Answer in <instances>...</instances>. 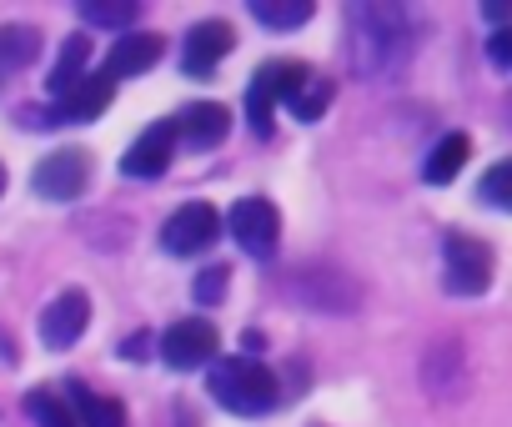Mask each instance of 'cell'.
Wrapping results in <instances>:
<instances>
[{
	"label": "cell",
	"mask_w": 512,
	"mask_h": 427,
	"mask_svg": "<svg viewBox=\"0 0 512 427\" xmlns=\"http://www.w3.org/2000/svg\"><path fill=\"white\" fill-rule=\"evenodd\" d=\"M226 277H231V272H226L221 262H216V267H206V272H196V287H191V292H196V302L216 307V302L226 297Z\"/></svg>",
	"instance_id": "d4e9b609"
},
{
	"label": "cell",
	"mask_w": 512,
	"mask_h": 427,
	"mask_svg": "<svg viewBox=\"0 0 512 427\" xmlns=\"http://www.w3.org/2000/svg\"><path fill=\"white\" fill-rule=\"evenodd\" d=\"M36 56H41V31L36 26H0V91H6Z\"/></svg>",
	"instance_id": "2e32d148"
},
{
	"label": "cell",
	"mask_w": 512,
	"mask_h": 427,
	"mask_svg": "<svg viewBox=\"0 0 512 427\" xmlns=\"http://www.w3.org/2000/svg\"><path fill=\"white\" fill-rule=\"evenodd\" d=\"M487 61H492L497 71H512V26H502V31L487 36Z\"/></svg>",
	"instance_id": "484cf974"
},
{
	"label": "cell",
	"mask_w": 512,
	"mask_h": 427,
	"mask_svg": "<svg viewBox=\"0 0 512 427\" xmlns=\"http://www.w3.org/2000/svg\"><path fill=\"white\" fill-rule=\"evenodd\" d=\"M477 196L487 206H497V211H512V156H502V161L487 166V176L477 181Z\"/></svg>",
	"instance_id": "cb8c5ba5"
},
{
	"label": "cell",
	"mask_w": 512,
	"mask_h": 427,
	"mask_svg": "<svg viewBox=\"0 0 512 427\" xmlns=\"http://www.w3.org/2000/svg\"><path fill=\"white\" fill-rule=\"evenodd\" d=\"M71 407H76L81 427H121L126 422V407L116 397H101V392H91L81 382H71Z\"/></svg>",
	"instance_id": "ffe728a7"
},
{
	"label": "cell",
	"mask_w": 512,
	"mask_h": 427,
	"mask_svg": "<svg viewBox=\"0 0 512 427\" xmlns=\"http://www.w3.org/2000/svg\"><path fill=\"white\" fill-rule=\"evenodd\" d=\"M206 392H211L226 412L262 417V412H272V407H277L282 382H277V372H272V367H262L256 357H221V362H211Z\"/></svg>",
	"instance_id": "7a4b0ae2"
},
{
	"label": "cell",
	"mask_w": 512,
	"mask_h": 427,
	"mask_svg": "<svg viewBox=\"0 0 512 427\" xmlns=\"http://www.w3.org/2000/svg\"><path fill=\"white\" fill-rule=\"evenodd\" d=\"M327 106H332V81L312 71V76H307V86L292 96V106H287V111H292L302 126H312V121H322V116H327Z\"/></svg>",
	"instance_id": "7402d4cb"
},
{
	"label": "cell",
	"mask_w": 512,
	"mask_h": 427,
	"mask_svg": "<svg viewBox=\"0 0 512 427\" xmlns=\"http://www.w3.org/2000/svg\"><path fill=\"white\" fill-rule=\"evenodd\" d=\"M482 16H487V21H497V26H502V21H512V6H482Z\"/></svg>",
	"instance_id": "83f0119b"
},
{
	"label": "cell",
	"mask_w": 512,
	"mask_h": 427,
	"mask_svg": "<svg viewBox=\"0 0 512 427\" xmlns=\"http://www.w3.org/2000/svg\"><path fill=\"white\" fill-rule=\"evenodd\" d=\"M0 191H6V166H0Z\"/></svg>",
	"instance_id": "f1b7e54d"
},
{
	"label": "cell",
	"mask_w": 512,
	"mask_h": 427,
	"mask_svg": "<svg viewBox=\"0 0 512 427\" xmlns=\"http://www.w3.org/2000/svg\"><path fill=\"white\" fill-rule=\"evenodd\" d=\"M307 66H297V61H267L262 71L251 76V86H246V121H251V131L256 136H272V116H277V106H292V96L307 86Z\"/></svg>",
	"instance_id": "3957f363"
},
{
	"label": "cell",
	"mask_w": 512,
	"mask_h": 427,
	"mask_svg": "<svg viewBox=\"0 0 512 427\" xmlns=\"http://www.w3.org/2000/svg\"><path fill=\"white\" fill-rule=\"evenodd\" d=\"M231 46H236L231 21H201V26H191V31H186V46H181L186 76H201V81H206V76L221 66V56H231Z\"/></svg>",
	"instance_id": "8fae6325"
},
{
	"label": "cell",
	"mask_w": 512,
	"mask_h": 427,
	"mask_svg": "<svg viewBox=\"0 0 512 427\" xmlns=\"http://www.w3.org/2000/svg\"><path fill=\"white\" fill-rule=\"evenodd\" d=\"M86 322H91V297L71 287V292H61V297L41 312V342H46L51 352H66V347L81 342Z\"/></svg>",
	"instance_id": "30bf717a"
},
{
	"label": "cell",
	"mask_w": 512,
	"mask_h": 427,
	"mask_svg": "<svg viewBox=\"0 0 512 427\" xmlns=\"http://www.w3.org/2000/svg\"><path fill=\"white\" fill-rule=\"evenodd\" d=\"M146 337H151V332H136V337L121 347V357H146Z\"/></svg>",
	"instance_id": "4316f807"
},
{
	"label": "cell",
	"mask_w": 512,
	"mask_h": 427,
	"mask_svg": "<svg viewBox=\"0 0 512 427\" xmlns=\"http://www.w3.org/2000/svg\"><path fill=\"white\" fill-rule=\"evenodd\" d=\"M226 227H231V242H236L246 257H256V262H272V252H277V242H282V217H277V206H272L267 196H241V201L231 206Z\"/></svg>",
	"instance_id": "5b68a950"
},
{
	"label": "cell",
	"mask_w": 512,
	"mask_h": 427,
	"mask_svg": "<svg viewBox=\"0 0 512 427\" xmlns=\"http://www.w3.org/2000/svg\"><path fill=\"white\" fill-rule=\"evenodd\" d=\"M492 282V247L467 232L442 237V287L452 297H482Z\"/></svg>",
	"instance_id": "277c9868"
},
{
	"label": "cell",
	"mask_w": 512,
	"mask_h": 427,
	"mask_svg": "<svg viewBox=\"0 0 512 427\" xmlns=\"http://www.w3.org/2000/svg\"><path fill=\"white\" fill-rule=\"evenodd\" d=\"M216 237H221V217H216V206H206V201L176 206L171 217H166V227H161V247H166L171 257H196V252H206Z\"/></svg>",
	"instance_id": "52a82bcc"
},
{
	"label": "cell",
	"mask_w": 512,
	"mask_h": 427,
	"mask_svg": "<svg viewBox=\"0 0 512 427\" xmlns=\"http://www.w3.org/2000/svg\"><path fill=\"white\" fill-rule=\"evenodd\" d=\"M176 136L191 146V151H216L226 136H231V111L221 101H191L176 121Z\"/></svg>",
	"instance_id": "4fadbf2b"
},
{
	"label": "cell",
	"mask_w": 512,
	"mask_h": 427,
	"mask_svg": "<svg viewBox=\"0 0 512 427\" xmlns=\"http://www.w3.org/2000/svg\"><path fill=\"white\" fill-rule=\"evenodd\" d=\"M31 186H36V196H46V201H76V196L91 186V156H86L81 146H61V151H51V156L36 161Z\"/></svg>",
	"instance_id": "8992f818"
},
{
	"label": "cell",
	"mask_w": 512,
	"mask_h": 427,
	"mask_svg": "<svg viewBox=\"0 0 512 427\" xmlns=\"http://www.w3.org/2000/svg\"><path fill=\"white\" fill-rule=\"evenodd\" d=\"M171 156H176V126H171V121H156V126H146V131L131 141V151L121 156V176H131V181H156V176H166Z\"/></svg>",
	"instance_id": "9c48e42d"
},
{
	"label": "cell",
	"mask_w": 512,
	"mask_h": 427,
	"mask_svg": "<svg viewBox=\"0 0 512 427\" xmlns=\"http://www.w3.org/2000/svg\"><path fill=\"white\" fill-rule=\"evenodd\" d=\"M216 347H221V337L206 317H181L161 337V362L176 367V372H196V367L216 362Z\"/></svg>",
	"instance_id": "ba28073f"
},
{
	"label": "cell",
	"mask_w": 512,
	"mask_h": 427,
	"mask_svg": "<svg viewBox=\"0 0 512 427\" xmlns=\"http://www.w3.org/2000/svg\"><path fill=\"white\" fill-rule=\"evenodd\" d=\"M26 412H31V422H36V427H81L76 407H71L66 397H56L51 387L26 392Z\"/></svg>",
	"instance_id": "44dd1931"
},
{
	"label": "cell",
	"mask_w": 512,
	"mask_h": 427,
	"mask_svg": "<svg viewBox=\"0 0 512 427\" xmlns=\"http://www.w3.org/2000/svg\"><path fill=\"white\" fill-rule=\"evenodd\" d=\"M251 16L267 31H302L317 16V6L312 0H251Z\"/></svg>",
	"instance_id": "d6986e66"
},
{
	"label": "cell",
	"mask_w": 512,
	"mask_h": 427,
	"mask_svg": "<svg viewBox=\"0 0 512 427\" xmlns=\"http://www.w3.org/2000/svg\"><path fill=\"white\" fill-rule=\"evenodd\" d=\"M86 61H91V41H86V36H71V41L61 46L51 76H46V91H51L56 101H61L66 91H76V86L86 81Z\"/></svg>",
	"instance_id": "e0dca14e"
},
{
	"label": "cell",
	"mask_w": 512,
	"mask_h": 427,
	"mask_svg": "<svg viewBox=\"0 0 512 427\" xmlns=\"http://www.w3.org/2000/svg\"><path fill=\"white\" fill-rule=\"evenodd\" d=\"M347 41H352V66L362 76H397L412 61L417 31L402 6H352Z\"/></svg>",
	"instance_id": "6da1fadb"
},
{
	"label": "cell",
	"mask_w": 512,
	"mask_h": 427,
	"mask_svg": "<svg viewBox=\"0 0 512 427\" xmlns=\"http://www.w3.org/2000/svg\"><path fill=\"white\" fill-rule=\"evenodd\" d=\"M76 16H86L91 26H111V31H121V26H136L141 6H136V0H81Z\"/></svg>",
	"instance_id": "603a6c76"
},
{
	"label": "cell",
	"mask_w": 512,
	"mask_h": 427,
	"mask_svg": "<svg viewBox=\"0 0 512 427\" xmlns=\"http://www.w3.org/2000/svg\"><path fill=\"white\" fill-rule=\"evenodd\" d=\"M287 287H292L297 302L322 307V312H352V307H357V287H352L342 272H332V267H307V272H297Z\"/></svg>",
	"instance_id": "7c38bea8"
},
{
	"label": "cell",
	"mask_w": 512,
	"mask_h": 427,
	"mask_svg": "<svg viewBox=\"0 0 512 427\" xmlns=\"http://www.w3.org/2000/svg\"><path fill=\"white\" fill-rule=\"evenodd\" d=\"M111 91H116V76H111V71H96V76H86L76 91H66V96L51 106V116H56V121H96V116L111 106Z\"/></svg>",
	"instance_id": "5bb4252c"
},
{
	"label": "cell",
	"mask_w": 512,
	"mask_h": 427,
	"mask_svg": "<svg viewBox=\"0 0 512 427\" xmlns=\"http://www.w3.org/2000/svg\"><path fill=\"white\" fill-rule=\"evenodd\" d=\"M161 36L156 31H131V36H121L116 46H111V56H106V71L121 81V76H141V71H151L156 61H161Z\"/></svg>",
	"instance_id": "9a60e30c"
},
{
	"label": "cell",
	"mask_w": 512,
	"mask_h": 427,
	"mask_svg": "<svg viewBox=\"0 0 512 427\" xmlns=\"http://www.w3.org/2000/svg\"><path fill=\"white\" fill-rule=\"evenodd\" d=\"M467 156H472V141L462 136V131H447L437 146H432V156H427V166H422V176L432 181V186H447L462 166H467Z\"/></svg>",
	"instance_id": "ac0fdd59"
}]
</instances>
